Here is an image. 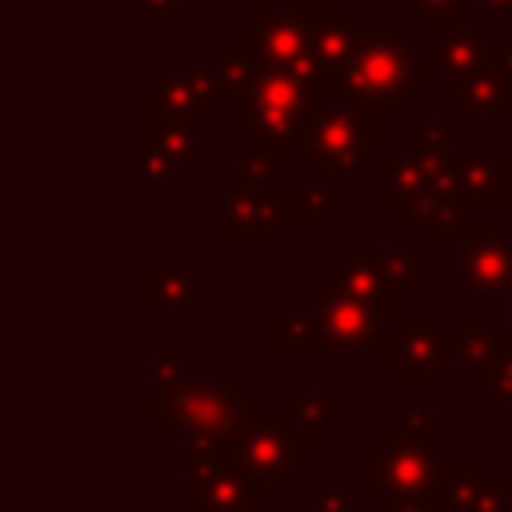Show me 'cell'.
Masks as SVG:
<instances>
[{
	"label": "cell",
	"mask_w": 512,
	"mask_h": 512,
	"mask_svg": "<svg viewBox=\"0 0 512 512\" xmlns=\"http://www.w3.org/2000/svg\"><path fill=\"white\" fill-rule=\"evenodd\" d=\"M312 296H320L316 320H320L328 344H336V348H356V352H360V348H372V344L380 340V324H376V308H372V304H364V300L340 292L332 280L312 284Z\"/></svg>",
	"instance_id": "obj_9"
},
{
	"label": "cell",
	"mask_w": 512,
	"mask_h": 512,
	"mask_svg": "<svg viewBox=\"0 0 512 512\" xmlns=\"http://www.w3.org/2000/svg\"><path fill=\"white\" fill-rule=\"evenodd\" d=\"M376 128H380V112L360 104L356 96L316 104L304 120V140L316 160V172L356 168L364 152L376 148Z\"/></svg>",
	"instance_id": "obj_3"
},
{
	"label": "cell",
	"mask_w": 512,
	"mask_h": 512,
	"mask_svg": "<svg viewBox=\"0 0 512 512\" xmlns=\"http://www.w3.org/2000/svg\"><path fill=\"white\" fill-rule=\"evenodd\" d=\"M452 100H456L460 112H472V116H500V112L508 108V100H512V88H508V80L488 64V68H480L476 76H468Z\"/></svg>",
	"instance_id": "obj_15"
},
{
	"label": "cell",
	"mask_w": 512,
	"mask_h": 512,
	"mask_svg": "<svg viewBox=\"0 0 512 512\" xmlns=\"http://www.w3.org/2000/svg\"><path fill=\"white\" fill-rule=\"evenodd\" d=\"M508 320H512V304H508Z\"/></svg>",
	"instance_id": "obj_26"
},
{
	"label": "cell",
	"mask_w": 512,
	"mask_h": 512,
	"mask_svg": "<svg viewBox=\"0 0 512 512\" xmlns=\"http://www.w3.org/2000/svg\"><path fill=\"white\" fill-rule=\"evenodd\" d=\"M308 120L304 112V80L276 64H256L252 80L244 84V116L240 132H256L260 144L292 148L296 128Z\"/></svg>",
	"instance_id": "obj_4"
},
{
	"label": "cell",
	"mask_w": 512,
	"mask_h": 512,
	"mask_svg": "<svg viewBox=\"0 0 512 512\" xmlns=\"http://www.w3.org/2000/svg\"><path fill=\"white\" fill-rule=\"evenodd\" d=\"M340 80H344L348 96L376 108L380 116H392V112H400V104L408 100V92L416 84L412 44L396 28L372 32L360 40V48H356V56Z\"/></svg>",
	"instance_id": "obj_2"
},
{
	"label": "cell",
	"mask_w": 512,
	"mask_h": 512,
	"mask_svg": "<svg viewBox=\"0 0 512 512\" xmlns=\"http://www.w3.org/2000/svg\"><path fill=\"white\" fill-rule=\"evenodd\" d=\"M240 4H248V8H264L268 0H240Z\"/></svg>",
	"instance_id": "obj_25"
},
{
	"label": "cell",
	"mask_w": 512,
	"mask_h": 512,
	"mask_svg": "<svg viewBox=\"0 0 512 512\" xmlns=\"http://www.w3.org/2000/svg\"><path fill=\"white\" fill-rule=\"evenodd\" d=\"M396 344L404 348V356L396 360V368H404V384L412 380V368H424V380L432 384L436 368L444 360V336H440L436 320H408Z\"/></svg>",
	"instance_id": "obj_13"
},
{
	"label": "cell",
	"mask_w": 512,
	"mask_h": 512,
	"mask_svg": "<svg viewBox=\"0 0 512 512\" xmlns=\"http://www.w3.org/2000/svg\"><path fill=\"white\" fill-rule=\"evenodd\" d=\"M488 60H492V68H496V72L508 80V88H512V48H508V44H492V56H488Z\"/></svg>",
	"instance_id": "obj_22"
},
{
	"label": "cell",
	"mask_w": 512,
	"mask_h": 512,
	"mask_svg": "<svg viewBox=\"0 0 512 512\" xmlns=\"http://www.w3.org/2000/svg\"><path fill=\"white\" fill-rule=\"evenodd\" d=\"M292 420L304 428L308 440H324V436H328V424H340L344 412H340V408H328L324 396L292 392Z\"/></svg>",
	"instance_id": "obj_17"
},
{
	"label": "cell",
	"mask_w": 512,
	"mask_h": 512,
	"mask_svg": "<svg viewBox=\"0 0 512 512\" xmlns=\"http://www.w3.org/2000/svg\"><path fill=\"white\" fill-rule=\"evenodd\" d=\"M200 160V132L192 116H164V128L152 124V144H148V176L152 184H176L188 168Z\"/></svg>",
	"instance_id": "obj_10"
},
{
	"label": "cell",
	"mask_w": 512,
	"mask_h": 512,
	"mask_svg": "<svg viewBox=\"0 0 512 512\" xmlns=\"http://www.w3.org/2000/svg\"><path fill=\"white\" fill-rule=\"evenodd\" d=\"M148 284H152V312L160 308H184L196 312V264H180V268H148Z\"/></svg>",
	"instance_id": "obj_16"
},
{
	"label": "cell",
	"mask_w": 512,
	"mask_h": 512,
	"mask_svg": "<svg viewBox=\"0 0 512 512\" xmlns=\"http://www.w3.org/2000/svg\"><path fill=\"white\" fill-rule=\"evenodd\" d=\"M304 448H308V436L292 416L260 412L244 428V436L236 444V460L252 476H288L292 464L304 456Z\"/></svg>",
	"instance_id": "obj_6"
},
{
	"label": "cell",
	"mask_w": 512,
	"mask_h": 512,
	"mask_svg": "<svg viewBox=\"0 0 512 512\" xmlns=\"http://www.w3.org/2000/svg\"><path fill=\"white\" fill-rule=\"evenodd\" d=\"M256 40V56L264 64L288 68L300 80H312L320 72L316 48H312V24L300 20V12H260L252 28H244Z\"/></svg>",
	"instance_id": "obj_7"
},
{
	"label": "cell",
	"mask_w": 512,
	"mask_h": 512,
	"mask_svg": "<svg viewBox=\"0 0 512 512\" xmlns=\"http://www.w3.org/2000/svg\"><path fill=\"white\" fill-rule=\"evenodd\" d=\"M492 8V20H504V12H512V0H484Z\"/></svg>",
	"instance_id": "obj_24"
},
{
	"label": "cell",
	"mask_w": 512,
	"mask_h": 512,
	"mask_svg": "<svg viewBox=\"0 0 512 512\" xmlns=\"http://www.w3.org/2000/svg\"><path fill=\"white\" fill-rule=\"evenodd\" d=\"M512 288V240L504 228H480L468 236L456 292L460 296H504Z\"/></svg>",
	"instance_id": "obj_8"
},
{
	"label": "cell",
	"mask_w": 512,
	"mask_h": 512,
	"mask_svg": "<svg viewBox=\"0 0 512 512\" xmlns=\"http://www.w3.org/2000/svg\"><path fill=\"white\" fill-rule=\"evenodd\" d=\"M284 164H288V148H280V144H256V152H248L240 160V188H248V192L264 188L276 176V168H284Z\"/></svg>",
	"instance_id": "obj_18"
},
{
	"label": "cell",
	"mask_w": 512,
	"mask_h": 512,
	"mask_svg": "<svg viewBox=\"0 0 512 512\" xmlns=\"http://www.w3.org/2000/svg\"><path fill=\"white\" fill-rule=\"evenodd\" d=\"M276 200L256 196L248 188H236L224 196V220H220V240H268L272 236V208Z\"/></svg>",
	"instance_id": "obj_12"
},
{
	"label": "cell",
	"mask_w": 512,
	"mask_h": 512,
	"mask_svg": "<svg viewBox=\"0 0 512 512\" xmlns=\"http://www.w3.org/2000/svg\"><path fill=\"white\" fill-rule=\"evenodd\" d=\"M388 512H428V504L412 496V500H392V504H388Z\"/></svg>",
	"instance_id": "obj_23"
},
{
	"label": "cell",
	"mask_w": 512,
	"mask_h": 512,
	"mask_svg": "<svg viewBox=\"0 0 512 512\" xmlns=\"http://www.w3.org/2000/svg\"><path fill=\"white\" fill-rule=\"evenodd\" d=\"M364 488L372 496H388V500H412L432 484V436L404 432L400 424L384 428L380 444H372L364 452Z\"/></svg>",
	"instance_id": "obj_5"
},
{
	"label": "cell",
	"mask_w": 512,
	"mask_h": 512,
	"mask_svg": "<svg viewBox=\"0 0 512 512\" xmlns=\"http://www.w3.org/2000/svg\"><path fill=\"white\" fill-rule=\"evenodd\" d=\"M168 400L164 428L168 436H184L200 448L220 444L232 428H244L248 396L236 388L232 376H176L172 388L160 392Z\"/></svg>",
	"instance_id": "obj_1"
},
{
	"label": "cell",
	"mask_w": 512,
	"mask_h": 512,
	"mask_svg": "<svg viewBox=\"0 0 512 512\" xmlns=\"http://www.w3.org/2000/svg\"><path fill=\"white\" fill-rule=\"evenodd\" d=\"M148 20L152 24H176L180 20V0H148Z\"/></svg>",
	"instance_id": "obj_21"
},
{
	"label": "cell",
	"mask_w": 512,
	"mask_h": 512,
	"mask_svg": "<svg viewBox=\"0 0 512 512\" xmlns=\"http://www.w3.org/2000/svg\"><path fill=\"white\" fill-rule=\"evenodd\" d=\"M312 500L316 512H356V500L336 484H312Z\"/></svg>",
	"instance_id": "obj_20"
},
{
	"label": "cell",
	"mask_w": 512,
	"mask_h": 512,
	"mask_svg": "<svg viewBox=\"0 0 512 512\" xmlns=\"http://www.w3.org/2000/svg\"><path fill=\"white\" fill-rule=\"evenodd\" d=\"M436 56H440V96H456L460 84L468 76H476L484 68V60L492 56L488 32L476 28V24H468V20H460L444 36V44H436Z\"/></svg>",
	"instance_id": "obj_11"
},
{
	"label": "cell",
	"mask_w": 512,
	"mask_h": 512,
	"mask_svg": "<svg viewBox=\"0 0 512 512\" xmlns=\"http://www.w3.org/2000/svg\"><path fill=\"white\" fill-rule=\"evenodd\" d=\"M504 172H508L504 156H460L452 168V188L464 192L468 200H500L508 196Z\"/></svg>",
	"instance_id": "obj_14"
},
{
	"label": "cell",
	"mask_w": 512,
	"mask_h": 512,
	"mask_svg": "<svg viewBox=\"0 0 512 512\" xmlns=\"http://www.w3.org/2000/svg\"><path fill=\"white\" fill-rule=\"evenodd\" d=\"M404 12H408V20H420V24H432V20L460 24L464 20V0H404Z\"/></svg>",
	"instance_id": "obj_19"
}]
</instances>
